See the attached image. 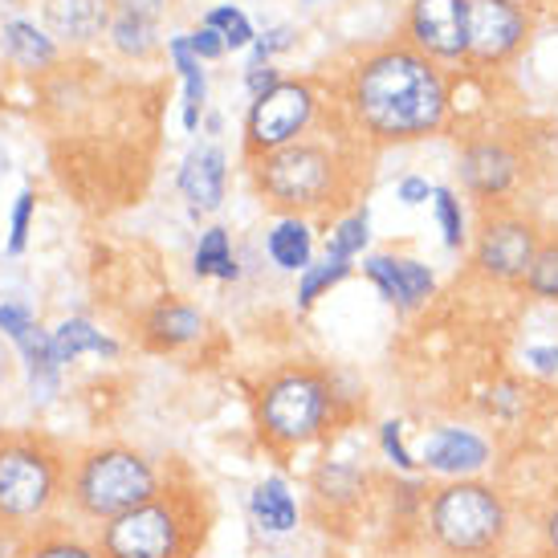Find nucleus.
<instances>
[{"label":"nucleus","mask_w":558,"mask_h":558,"mask_svg":"<svg viewBox=\"0 0 558 558\" xmlns=\"http://www.w3.org/2000/svg\"><path fill=\"white\" fill-rule=\"evenodd\" d=\"M428 538L445 558H497L510 538V501L489 481H445L424 497Z\"/></svg>","instance_id":"nucleus-7"},{"label":"nucleus","mask_w":558,"mask_h":558,"mask_svg":"<svg viewBox=\"0 0 558 558\" xmlns=\"http://www.w3.org/2000/svg\"><path fill=\"white\" fill-rule=\"evenodd\" d=\"M49 347H53V359H58V367H65V363H74L78 355H107L114 359L119 355V342L107 339L102 330H94L86 318H70V323H62L53 335H49Z\"/></svg>","instance_id":"nucleus-21"},{"label":"nucleus","mask_w":558,"mask_h":558,"mask_svg":"<svg viewBox=\"0 0 558 558\" xmlns=\"http://www.w3.org/2000/svg\"><path fill=\"white\" fill-rule=\"evenodd\" d=\"M379 449L400 473H420V457H412V449L403 445V424L400 420H384L379 424Z\"/></svg>","instance_id":"nucleus-31"},{"label":"nucleus","mask_w":558,"mask_h":558,"mask_svg":"<svg viewBox=\"0 0 558 558\" xmlns=\"http://www.w3.org/2000/svg\"><path fill=\"white\" fill-rule=\"evenodd\" d=\"M534 558H555V555H546V550H543V555H534Z\"/></svg>","instance_id":"nucleus-43"},{"label":"nucleus","mask_w":558,"mask_h":558,"mask_svg":"<svg viewBox=\"0 0 558 558\" xmlns=\"http://www.w3.org/2000/svg\"><path fill=\"white\" fill-rule=\"evenodd\" d=\"M208 29L220 33L225 49H229V46L241 49V46H248V41H253V29H248L245 13H236V9H213V13H208Z\"/></svg>","instance_id":"nucleus-32"},{"label":"nucleus","mask_w":558,"mask_h":558,"mask_svg":"<svg viewBox=\"0 0 558 558\" xmlns=\"http://www.w3.org/2000/svg\"><path fill=\"white\" fill-rule=\"evenodd\" d=\"M4 53L21 65H46L53 62V41L25 25V21H9L4 25Z\"/></svg>","instance_id":"nucleus-27"},{"label":"nucleus","mask_w":558,"mask_h":558,"mask_svg":"<svg viewBox=\"0 0 558 558\" xmlns=\"http://www.w3.org/2000/svg\"><path fill=\"white\" fill-rule=\"evenodd\" d=\"M168 49H171V58H175V65H180V74H184V126L187 131H196V126H201V107H204L201 58L192 53L187 37H171Z\"/></svg>","instance_id":"nucleus-24"},{"label":"nucleus","mask_w":558,"mask_h":558,"mask_svg":"<svg viewBox=\"0 0 558 558\" xmlns=\"http://www.w3.org/2000/svg\"><path fill=\"white\" fill-rule=\"evenodd\" d=\"M522 388L518 384H501L497 391H489V412L494 416H506V420H513L518 412H522Z\"/></svg>","instance_id":"nucleus-34"},{"label":"nucleus","mask_w":558,"mask_h":558,"mask_svg":"<svg viewBox=\"0 0 558 558\" xmlns=\"http://www.w3.org/2000/svg\"><path fill=\"white\" fill-rule=\"evenodd\" d=\"M229 184V159L220 147H192L180 168V192L196 213H213L225 201Z\"/></svg>","instance_id":"nucleus-15"},{"label":"nucleus","mask_w":558,"mask_h":558,"mask_svg":"<svg viewBox=\"0 0 558 558\" xmlns=\"http://www.w3.org/2000/svg\"><path fill=\"white\" fill-rule=\"evenodd\" d=\"M363 274L379 286V294L388 298L400 314L420 311L436 290V278L428 265L412 262V257H391V253H375L363 262Z\"/></svg>","instance_id":"nucleus-14"},{"label":"nucleus","mask_w":558,"mask_h":558,"mask_svg":"<svg viewBox=\"0 0 558 558\" xmlns=\"http://www.w3.org/2000/svg\"><path fill=\"white\" fill-rule=\"evenodd\" d=\"M70 457L41 433L0 436V526L21 534L49 522L65 506Z\"/></svg>","instance_id":"nucleus-6"},{"label":"nucleus","mask_w":558,"mask_h":558,"mask_svg":"<svg viewBox=\"0 0 558 558\" xmlns=\"http://www.w3.org/2000/svg\"><path fill=\"white\" fill-rule=\"evenodd\" d=\"M110 37H114V49L126 53V58H147L156 53L159 37H156V21H143V16H114L110 21Z\"/></svg>","instance_id":"nucleus-28"},{"label":"nucleus","mask_w":558,"mask_h":558,"mask_svg":"<svg viewBox=\"0 0 558 558\" xmlns=\"http://www.w3.org/2000/svg\"><path fill=\"white\" fill-rule=\"evenodd\" d=\"M265 248H269V257H274L278 269H286V274H306L314 257V236L306 217H281L265 233Z\"/></svg>","instance_id":"nucleus-20"},{"label":"nucleus","mask_w":558,"mask_h":558,"mask_svg":"<svg viewBox=\"0 0 558 558\" xmlns=\"http://www.w3.org/2000/svg\"><path fill=\"white\" fill-rule=\"evenodd\" d=\"M192 269H196V278H220V281H233L241 274L233 245H229V229H208L201 236V245L192 253Z\"/></svg>","instance_id":"nucleus-23"},{"label":"nucleus","mask_w":558,"mask_h":558,"mask_svg":"<svg viewBox=\"0 0 558 558\" xmlns=\"http://www.w3.org/2000/svg\"><path fill=\"white\" fill-rule=\"evenodd\" d=\"M489 461H494V445L477 428H457V424L433 428L424 436V449H420V469H428L445 481L477 477Z\"/></svg>","instance_id":"nucleus-13"},{"label":"nucleus","mask_w":558,"mask_h":558,"mask_svg":"<svg viewBox=\"0 0 558 558\" xmlns=\"http://www.w3.org/2000/svg\"><path fill=\"white\" fill-rule=\"evenodd\" d=\"M457 171L469 196H477L481 204H506V196L526 175V159L518 151V143L501 135H477L461 147Z\"/></svg>","instance_id":"nucleus-11"},{"label":"nucleus","mask_w":558,"mask_h":558,"mask_svg":"<svg viewBox=\"0 0 558 558\" xmlns=\"http://www.w3.org/2000/svg\"><path fill=\"white\" fill-rule=\"evenodd\" d=\"M342 114L351 135L372 147L424 140L449 123V78L416 46L391 41L351 65Z\"/></svg>","instance_id":"nucleus-1"},{"label":"nucleus","mask_w":558,"mask_h":558,"mask_svg":"<svg viewBox=\"0 0 558 558\" xmlns=\"http://www.w3.org/2000/svg\"><path fill=\"white\" fill-rule=\"evenodd\" d=\"M46 25L62 41H94L110 29V0H46Z\"/></svg>","instance_id":"nucleus-18"},{"label":"nucleus","mask_w":558,"mask_h":558,"mask_svg":"<svg viewBox=\"0 0 558 558\" xmlns=\"http://www.w3.org/2000/svg\"><path fill=\"white\" fill-rule=\"evenodd\" d=\"M257 440L274 457H294L342 424V396L330 372L311 363H290L262 379L253 396Z\"/></svg>","instance_id":"nucleus-4"},{"label":"nucleus","mask_w":558,"mask_h":558,"mask_svg":"<svg viewBox=\"0 0 558 558\" xmlns=\"http://www.w3.org/2000/svg\"><path fill=\"white\" fill-rule=\"evenodd\" d=\"M213 497L187 477H168L156 497L94 526L102 558H201L213 534Z\"/></svg>","instance_id":"nucleus-2"},{"label":"nucleus","mask_w":558,"mask_h":558,"mask_svg":"<svg viewBox=\"0 0 558 558\" xmlns=\"http://www.w3.org/2000/svg\"><path fill=\"white\" fill-rule=\"evenodd\" d=\"M314 494L335 506H355L359 497L367 494V477H363V469L347 465V461H326L314 473Z\"/></svg>","instance_id":"nucleus-22"},{"label":"nucleus","mask_w":558,"mask_h":558,"mask_svg":"<svg viewBox=\"0 0 558 558\" xmlns=\"http://www.w3.org/2000/svg\"><path fill=\"white\" fill-rule=\"evenodd\" d=\"M538 220L518 213L510 204H481V225L473 236V274L494 286H522L534 265V253L543 245Z\"/></svg>","instance_id":"nucleus-8"},{"label":"nucleus","mask_w":558,"mask_h":558,"mask_svg":"<svg viewBox=\"0 0 558 558\" xmlns=\"http://www.w3.org/2000/svg\"><path fill=\"white\" fill-rule=\"evenodd\" d=\"M286 46H290V29H274L269 37H262V41H257V62H265L274 49H286Z\"/></svg>","instance_id":"nucleus-41"},{"label":"nucleus","mask_w":558,"mask_h":558,"mask_svg":"<svg viewBox=\"0 0 558 558\" xmlns=\"http://www.w3.org/2000/svg\"><path fill=\"white\" fill-rule=\"evenodd\" d=\"M33 192L25 187L21 196H16V208H13V236H9V253H21L25 248V236H29V220H33Z\"/></svg>","instance_id":"nucleus-33"},{"label":"nucleus","mask_w":558,"mask_h":558,"mask_svg":"<svg viewBox=\"0 0 558 558\" xmlns=\"http://www.w3.org/2000/svg\"><path fill=\"white\" fill-rule=\"evenodd\" d=\"M278 558H286V555H278Z\"/></svg>","instance_id":"nucleus-44"},{"label":"nucleus","mask_w":558,"mask_h":558,"mask_svg":"<svg viewBox=\"0 0 558 558\" xmlns=\"http://www.w3.org/2000/svg\"><path fill=\"white\" fill-rule=\"evenodd\" d=\"M204 330H208V318L196 306L180 302V298H163L143 318V339H147L151 351H180L187 342L204 339Z\"/></svg>","instance_id":"nucleus-16"},{"label":"nucleus","mask_w":558,"mask_h":558,"mask_svg":"<svg viewBox=\"0 0 558 558\" xmlns=\"http://www.w3.org/2000/svg\"><path fill=\"white\" fill-rule=\"evenodd\" d=\"M187 46H192V53H196V58H208V62L225 53V41H220V33L208 29V25H204V29H196V33H187Z\"/></svg>","instance_id":"nucleus-36"},{"label":"nucleus","mask_w":558,"mask_h":558,"mask_svg":"<svg viewBox=\"0 0 558 558\" xmlns=\"http://www.w3.org/2000/svg\"><path fill=\"white\" fill-rule=\"evenodd\" d=\"M351 274V262H323V265H311L302 278H298V306L302 311H311L314 302L330 290V286H339L342 278Z\"/></svg>","instance_id":"nucleus-29"},{"label":"nucleus","mask_w":558,"mask_h":558,"mask_svg":"<svg viewBox=\"0 0 558 558\" xmlns=\"http://www.w3.org/2000/svg\"><path fill=\"white\" fill-rule=\"evenodd\" d=\"M367 229H372V217H367V208H351L347 217L335 220V229L326 236V262H351L363 253L367 245Z\"/></svg>","instance_id":"nucleus-25"},{"label":"nucleus","mask_w":558,"mask_h":558,"mask_svg":"<svg viewBox=\"0 0 558 558\" xmlns=\"http://www.w3.org/2000/svg\"><path fill=\"white\" fill-rule=\"evenodd\" d=\"M21 546H25V534L13 526H0V558H21Z\"/></svg>","instance_id":"nucleus-40"},{"label":"nucleus","mask_w":558,"mask_h":558,"mask_svg":"<svg viewBox=\"0 0 558 558\" xmlns=\"http://www.w3.org/2000/svg\"><path fill=\"white\" fill-rule=\"evenodd\" d=\"M433 192H436V187L428 184V180H420V175H408V180H400V201L403 204H424Z\"/></svg>","instance_id":"nucleus-38"},{"label":"nucleus","mask_w":558,"mask_h":558,"mask_svg":"<svg viewBox=\"0 0 558 558\" xmlns=\"http://www.w3.org/2000/svg\"><path fill=\"white\" fill-rule=\"evenodd\" d=\"M465 37V65L501 70L530 41V13L522 9V0H469Z\"/></svg>","instance_id":"nucleus-10"},{"label":"nucleus","mask_w":558,"mask_h":558,"mask_svg":"<svg viewBox=\"0 0 558 558\" xmlns=\"http://www.w3.org/2000/svg\"><path fill=\"white\" fill-rule=\"evenodd\" d=\"M21 558H102V550H98L94 538H82L74 526L49 518V522H41L37 530L25 534Z\"/></svg>","instance_id":"nucleus-19"},{"label":"nucleus","mask_w":558,"mask_h":558,"mask_svg":"<svg viewBox=\"0 0 558 558\" xmlns=\"http://www.w3.org/2000/svg\"><path fill=\"white\" fill-rule=\"evenodd\" d=\"M526 359L534 363V372H543V375L558 372V347H530Z\"/></svg>","instance_id":"nucleus-39"},{"label":"nucleus","mask_w":558,"mask_h":558,"mask_svg":"<svg viewBox=\"0 0 558 558\" xmlns=\"http://www.w3.org/2000/svg\"><path fill=\"white\" fill-rule=\"evenodd\" d=\"M522 290L538 302H555L558 306V236H543V245L534 253V265H530Z\"/></svg>","instance_id":"nucleus-26"},{"label":"nucleus","mask_w":558,"mask_h":558,"mask_svg":"<svg viewBox=\"0 0 558 558\" xmlns=\"http://www.w3.org/2000/svg\"><path fill=\"white\" fill-rule=\"evenodd\" d=\"M359 151L347 143L298 140L269 156L253 159V184L269 208L281 217H314L339 213L359 196Z\"/></svg>","instance_id":"nucleus-3"},{"label":"nucleus","mask_w":558,"mask_h":558,"mask_svg":"<svg viewBox=\"0 0 558 558\" xmlns=\"http://www.w3.org/2000/svg\"><path fill=\"white\" fill-rule=\"evenodd\" d=\"M469 0H412L403 16V41L416 46L424 58L465 62L469 46Z\"/></svg>","instance_id":"nucleus-12"},{"label":"nucleus","mask_w":558,"mask_h":558,"mask_svg":"<svg viewBox=\"0 0 558 558\" xmlns=\"http://www.w3.org/2000/svg\"><path fill=\"white\" fill-rule=\"evenodd\" d=\"M278 70H269V65H262V62H253L248 65V74H245V86H248V94L253 98H262V94H269L274 86H278Z\"/></svg>","instance_id":"nucleus-37"},{"label":"nucleus","mask_w":558,"mask_h":558,"mask_svg":"<svg viewBox=\"0 0 558 558\" xmlns=\"http://www.w3.org/2000/svg\"><path fill=\"white\" fill-rule=\"evenodd\" d=\"M248 513L257 530L265 534H294L298 522H302V510H298V497L290 489L286 477H262L248 494Z\"/></svg>","instance_id":"nucleus-17"},{"label":"nucleus","mask_w":558,"mask_h":558,"mask_svg":"<svg viewBox=\"0 0 558 558\" xmlns=\"http://www.w3.org/2000/svg\"><path fill=\"white\" fill-rule=\"evenodd\" d=\"M110 9H119L123 16H143V21H156L171 9V0H110Z\"/></svg>","instance_id":"nucleus-35"},{"label":"nucleus","mask_w":558,"mask_h":558,"mask_svg":"<svg viewBox=\"0 0 558 558\" xmlns=\"http://www.w3.org/2000/svg\"><path fill=\"white\" fill-rule=\"evenodd\" d=\"M543 538H546V555L558 558V501L550 506V513L543 518Z\"/></svg>","instance_id":"nucleus-42"},{"label":"nucleus","mask_w":558,"mask_h":558,"mask_svg":"<svg viewBox=\"0 0 558 558\" xmlns=\"http://www.w3.org/2000/svg\"><path fill=\"white\" fill-rule=\"evenodd\" d=\"M433 204H436V220H440V233H445V245L461 248L469 233H465V213H461L457 192H452V187H436Z\"/></svg>","instance_id":"nucleus-30"},{"label":"nucleus","mask_w":558,"mask_h":558,"mask_svg":"<svg viewBox=\"0 0 558 558\" xmlns=\"http://www.w3.org/2000/svg\"><path fill=\"white\" fill-rule=\"evenodd\" d=\"M318 90L306 78H286L269 94L253 98V107L245 114V159L269 156L278 147L306 140L314 119H318Z\"/></svg>","instance_id":"nucleus-9"},{"label":"nucleus","mask_w":558,"mask_h":558,"mask_svg":"<svg viewBox=\"0 0 558 558\" xmlns=\"http://www.w3.org/2000/svg\"><path fill=\"white\" fill-rule=\"evenodd\" d=\"M168 485V473L159 461H151L143 449L131 445H90L70 461V481H65V510L78 522L102 526L119 513L143 506Z\"/></svg>","instance_id":"nucleus-5"}]
</instances>
